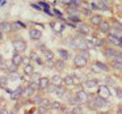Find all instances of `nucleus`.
I'll return each mask as SVG.
<instances>
[{"label": "nucleus", "mask_w": 122, "mask_h": 114, "mask_svg": "<svg viewBox=\"0 0 122 114\" xmlns=\"http://www.w3.org/2000/svg\"><path fill=\"white\" fill-rule=\"evenodd\" d=\"M92 8H93V9H96V11H97V9H98V5H96V4H92Z\"/></svg>", "instance_id": "09e8293b"}, {"label": "nucleus", "mask_w": 122, "mask_h": 114, "mask_svg": "<svg viewBox=\"0 0 122 114\" xmlns=\"http://www.w3.org/2000/svg\"><path fill=\"white\" fill-rule=\"evenodd\" d=\"M77 32L80 33V34H88V33L91 32V28L88 24H84V22H80L79 26H77Z\"/></svg>", "instance_id": "9d476101"}, {"label": "nucleus", "mask_w": 122, "mask_h": 114, "mask_svg": "<svg viewBox=\"0 0 122 114\" xmlns=\"http://www.w3.org/2000/svg\"><path fill=\"white\" fill-rule=\"evenodd\" d=\"M29 35H30V38L32 40H34V41H38L41 37H42V32H41L40 29H30L29 30Z\"/></svg>", "instance_id": "6e6552de"}, {"label": "nucleus", "mask_w": 122, "mask_h": 114, "mask_svg": "<svg viewBox=\"0 0 122 114\" xmlns=\"http://www.w3.org/2000/svg\"><path fill=\"white\" fill-rule=\"evenodd\" d=\"M96 64H97L98 67H100V69L102 72H108L109 71V66H106L105 63H101V62H96Z\"/></svg>", "instance_id": "bb28decb"}, {"label": "nucleus", "mask_w": 122, "mask_h": 114, "mask_svg": "<svg viewBox=\"0 0 122 114\" xmlns=\"http://www.w3.org/2000/svg\"><path fill=\"white\" fill-rule=\"evenodd\" d=\"M87 58H84L83 55H76L74 58V66L76 67V68H84L85 66H87Z\"/></svg>", "instance_id": "f03ea898"}, {"label": "nucleus", "mask_w": 122, "mask_h": 114, "mask_svg": "<svg viewBox=\"0 0 122 114\" xmlns=\"http://www.w3.org/2000/svg\"><path fill=\"white\" fill-rule=\"evenodd\" d=\"M119 111H121V113H122V106H121V109H119Z\"/></svg>", "instance_id": "864d4df0"}, {"label": "nucleus", "mask_w": 122, "mask_h": 114, "mask_svg": "<svg viewBox=\"0 0 122 114\" xmlns=\"http://www.w3.org/2000/svg\"><path fill=\"white\" fill-rule=\"evenodd\" d=\"M7 84H8V79L5 76H1L0 77V87L1 88H7Z\"/></svg>", "instance_id": "c85d7f7f"}, {"label": "nucleus", "mask_w": 122, "mask_h": 114, "mask_svg": "<svg viewBox=\"0 0 122 114\" xmlns=\"http://www.w3.org/2000/svg\"><path fill=\"white\" fill-rule=\"evenodd\" d=\"M101 22H102V17H101L100 15H92V16H91V25L98 26Z\"/></svg>", "instance_id": "f8f14e48"}, {"label": "nucleus", "mask_w": 122, "mask_h": 114, "mask_svg": "<svg viewBox=\"0 0 122 114\" xmlns=\"http://www.w3.org/2000/svg\"><path fill=\"white\" fill-rule=\"evenodd\" d=\"M67 102H68L70 105H80V102H79V100H77L76 94L68 96V97H67Z\"/></svg>", "instance_id": "412c9836"}, {"label": "nucleus", "mask_w": 122, "mask_h": 114, "mask_svg": "<svg viewBox=\"0 0 122 114\" xmlns=\"http://www.w3.org/2000/svg\"><path fill=\"white\" fill-rule=\"evenodd\" d=\"M80 11H81L84 15H87V16H89V15H91V11L88 8H83V9H80Z\"/></svg>", "instance_id": "c03bdc74"}, {"label": "nucleus", "mask_w": 122, "mask_h": 114, "mask_svg": "<svg viewBox=\"0 0 122 114\" xmlns=\"http://www.w3.org/2000/svg\"><path fill=\"white\" fill-rule=\"evenodd\" d=\"M63 83H64L66 85H74V84H77V81H76V76H74V75H67V76L63 79Z\"/></svg>", "instance_id": "2eb2a0df"}, {"label": "nucleus", "mask_w": 122, "mask_h": 114, "mask_svg": "<svg viewBox=\"0 0 122 114\" xmlns=\"http://www.w3.org/2000/svg\"><path fill=\"white\" fill-rule=\"evenodd\" d=\"M70 4L75 7H80L81 5V0H70Z\"/></svg>", "instance_id": "e433bc0d"}, {"label": "nucleus", "mask_w": 122, "mask_h": 114, "mask_svg": "<svg viewBox=\"0 0 122 114\" xmlns=\"http://www.w3.org/2000/svg\"><path fill=\"white\" fill-rule=\"evenodd\" d=\"M108 42L110 43V45H113V46H119V37H117L116 34H112V33H109V35H108Z\"/></svg>", "instance_id": "4468645a"}, {"label": "nucleus", "mask_w": 122, "mask_h": 114, "mask_svg": "<svg viewBox=\"0 0 122 114\" xmlns=\"http://www.w3.org/2000/svg\"><path fill=\"white\" fill-rule=\"evenodd\" d=\"M30 56H32L33 59H36V58H37V54H36V53H32V55H30Z\"/></svg>", "instance_id": "8fccbe9b"}, {"label": "nucleus", "mask_w": 122, "mask_h": 114, "mask_svg": "<svg viewBox=\"0 0 122 114\" xmlns=\"http://www.w3.org/2000/svg\"><path fill=\"white\" fill-rule=\"evenodd\" d=\"M33 101H34V104H40L41 105V102H42V97H41V96H36V97L33 98Z\"/></svg>", "instance_id": "ea45409f"}, {"label": "nucleus", "mask_w": 122, "mask_h": 114, "mask_svg": "<svg viewBox=\"0 0 122 114\" xmlns=\"http://www.w3.org/2000/svg\"><path fill=\"white\" fill-rule=\"evenodd\" d=\"M58 54H59V56H61L63 60H67V59L70 58V53L67 50H64V49H59L58 50Z\"/></svg>", "instance_id": "5701e85b"}, {"label": "nucleus", "mask_w": 122, "mask_h": 114, "mask_svg": "<svg viewBox=\"0 0 122 114\" xmlns=\"http://www.w3.org/2000/svg\"><path fill=\"white\" fill-rule=\"evenodd\" d=\"M49 106H50L51 109H59L61 108V104H59L58 101H50V105Z\"/></svg>", "instance_id": "72a5a7b5"}, {"label": "nucleus", "mask_w": 122, "mask_h": 114, "mask_svg": "<svg viewBox=\"0 0 122 114\" xmlns=\"http://www.w3.org/2000/svg\"><path fill=\"white\" fill-rule=\"evenodd\" d=\"M29 87L32 88L33 90H37V89H40V83H38V81H30L29 83Z\"/></svg>", "instance_id": "c756f323"}, {"label": "nucleus", "mask_w": 122, "mask_h": 114, "mask_svg": "<svg viewBox=\"0 0 122 114\" xmlns=\"http://www.w3.org/2000/svg\"><path fill=\"white\" fill-rule=\"evenodd\" d=\"M98 29H100L101 33H105V34H109V32H110V24H109L108 21H104L101 22L100 25H98Z\"/></svg>", "instance_id": "9b49d317"}, {"label": "nucleus", "mask_w": 122, "mask_h": 114, "mask_svg": "<svg viewBox=\"0 0 122 114\" xmlns=\"http://www.w3.org/2000/svg\"><path fill=\"white\" fill-rule=\"evenodd\" d=\"M51 28H53L55 32H63V29H64V25L63 24H61L59 21H56V22H53L51 24Z\"/></svg>", "instance_id": "4be33fe9"}, {"label": "nucleus", "mask_w": 122, "mask_h": 114, "mask_svg": "<svg viewBox=\"0 0 122 114\" xmlns=\"http://www.w3.org/2000/svg\"><path fill=\"white\" fill-rule=\"evenodd\" d=\"M72 111H74V113H81V111H83V109L80 108V106H75V108L72 109Z\"/></svg>", "instance_id": "79ce46f5"}, {"label": "nucleus", "mask_w": 122, "mask_h": 114, "mask_svg": "<svg viewBox=\"0 0 122 114\" xmlns=\"http://www.w3.org/2000/svg\"><path fill=\"white\" fill-rule=\"evenodd\" d=\"M38 83H40V89H47V87L51 84L49 77H40Z\"/></svg>", "instance_id": "ddd939ff"}, {"label": "nucleus", "mask_w": 122, "mask_h": 114, "mask_svg": "<svg viewBox=\"0 0 122 114\" xmlns=\"http://www.w3.org/2000/svg\"><path fill=\"white\" fill-rule=\"evenodd\" d=\"M24 72H25V75H33L34 74V68H33L32 64H26L24 68Z\"/></svg>", "instance_id": "b1692460"}, {"label": "nucleus", "mask_w": 122, "mask_h": 114, "mask_svg": "<svg viewBox=\"0 0 122 114\" xmlns=\"http://www.w3.org/2000/svg\"><path fill=\"white\" fill-rule=\"evenodd\" d=\"M43 55H45L46 59H51V60L54 58V53L51 50H47V49H43Z\"/></svg>", "instance_id": "393cba45"}, {"label": "nucleus", "mask_w": 122, "mask_h": 114, "mask_svg": "<svg viewBox=\"0 0 122 114\" xmlns=\"http://www.w3.org/2000/svg\"><path fill=\"white\" fill-rule=\"evenodd\" d=\"M22 63H24L25 66H26V64H29V58H25L24 60H22Z\"/></svg>", "instance_id": "49530a36"}, {"label": "nucleus", "mask_w": 122, "mask_h": 114, "mask_svg": "<svg viewBox=\"0 0 122 114\" xmlns=\"http://www.w3.org/2000/svg\"><path fill=\"white\" fill-rule=\"evenodd\" d=\"M116 55H117V50H114V49H112V47L105 49V56L106 58L113 59V58H116Z\"/></svg>", "instance_id": "dca6fc26"}, {"label": "nucleus", "mask_w": 122, "mask_h": 114, "mask_svg": "<svg viewBox=\"0 0 122 114\" xmlns=\"http://www.w3.org/2000/svg\"><path fill=\"white\" fill-rule=\"evenodd\" d=\"M98 8L102 9V11H109V7L104 3V0H100V1H98Z\"/></svg>", "instance_id": "7c9ffc66"}, {"label": "nucleus", "mask_w": 122, "mask_h": 114, "mask_svg": "<svg viewBox=\"0 0 122 114\" xmlns=\"http://www.w3.org/2000/svg\"><path fill=\"white\" fill-rule=\"evenodd\" d=\"M119 47L122 49V37H119Z\"/></svg>", "instance_id": "3c124183"}, {"label": "nucleus", "mask_w": 122, "mask_h": 114, "mask_svg": "<svg viewBox=\"0 0 122 114\" xmlns=\"http://www.w3.org/2000/svg\"><path fill=\"white\" fill-rule=\"evenodd\" d=\"M41 105L49 106V105H50V101H49V100H46V98H42V102H41Z\"/></svg>", "instance_id": "37998d69"}, {"label": "nucleus", "mask_w": 122, "mask_h": 114, "mask_svg": "<svg viewBox=\"0 0 122 114\" xmlns=\"http://www.w3.org/2000/svg\"><path fill=\"white\" fill-rule=\"evenodd\" d=\"M17 67H19V66H17V64H15L13 62H12V63L8 66V71L9 72H17Z\"/></svg>", "instance_id": "2f4dec72"}, {"label": "nucleus", "mask_w": 122, "mask_h": 114, "mask_svg": "<svg viewBox=\"0 0 122 114\" xmlns=\"http://www.w3.org/2000/svg\"><path fill=\"white\" fill-rule=\"evenodd\" d=\"M118 12H119V13L122 15V3H121V4H119V5H118Z\"/></svg>", "instance_id": "de8ad7c7"}, {"label": "nucleus", "mask_w": 122, "mask_h": 114, "mask_svg": "<svg viewBox=\"0 0 122 114\" xmlns=\"http://www.w3.org/2000/svg\"><path fill=\"white\" fill-rule=\"evenodd\" d=\"M50 83H51V84H54V85H61L62 83H63V79H62L59 75H54V76L50 79Z\"/></svg>", "instance_id": "aec40b11"}, {"label": "nucleus", "mask_w": 122, "mask_h": 114, "mask_svg": "<svg viewBox=\"0 0 122 114\" xmlns=\"http://www.w3.org/2000/svg\"><path fill=\"white\" fill-rule=\"evenodd\" d=\"M88 102H89V108L91 109H102V108H105V106H108L106 98L101 97V96H98V94L89 97Z\"/></svg>", "instance_id": "f257e3e1"}, {"label": "nucleus", "mask_w": 122, "mask_h": 114, "mask_svg": "<svg viewBox=\"0 0 122 114\" xmlns=\"http://www.w3.org/2000/svg\"><path fill=\"white\" fill-rule=\"evenodd\" d=\"M0 30H1V32H11L12 24L11 22H0Z\"/></svg>", "instance_id": "6ab92c4d"}, {"label": "nucleus", "mask_w": 122, "mask_h": 114, "mask_svg": "<svg viewBox=\"0 0 122 114\" xmlns=\"http://www.w3.org/2000/svg\"><path fill=\"white\" fill-rule=\"evenodd\" d=\"M105 81L108 83V84H113V79H110V77H105Z\"/></svg>", "instance_id": "a18cd8bd"}, {"label": "nucleus", "mask_w": 122, "mask_h": 114, "mask_svg": "<svg viewBox=\"0 0 122 114\" xmlns=\"http://www.w3.org/2000/svg\"><path fill=\"white\" fill-rule=\"evenodd\" d=\"M67 12H68V15H77V13H79V11H76V9H75V5H72V7H68V9H67Z\"/></svg>", "instance_id": "c9c22d12"}, {"label": "nucleus", "mask_w": 122, "mask_h": 114, "mask_svg": "<svg viewBox=\"0 0 122 114\" xmlns=\"http://www.w3.org/2000/svg\"><path fill=\"white\" fill-rule=\"evenodd\" d=\"M22 92H24V88H22V87H19L16 90H13V92H12L11 97L13 98V100H17V98H20V97L22 96Z\"/></svg>", "instance_id": "f3484780"}, {"label": "nucleus", "mask_w": 122, "mask_h": 114, "mask_svg": "<svg viewBox=\"0 0 122 114\" xmlns=\"http://www.w3.org/2000/svg\"><path fill=\"white\" fill-rule=\"evenodd\" d=\"M75 94H76V97H77L80 104H87L88 100H89V96H88V93L85 90H77Z\"/></svg>", "instance_id": "20e7f679"}, {"label": "nucleus", "mask_w": 122, "mask_h": 114, "mask_svg": "<svg viewBox=\"0 0 122 114\" xmlns=\"http://www.w3.org/2000/svg\"><path fill=\"white\" fill-rule=\"evenodd\" d=\"M113 28H114V29H117V30H121V32H122V24H119L117 20H113Z\"/></svg>", "instance_id": "f704fd0d"}, {"label": "nucleus", "mask_w": 122, "mask_h": 114, "mask_svg": "<svg viewBox=\"0 0 122 114\" xmlns=\"http://www.w3.org/2000/svg\"><path fill=\"white\" fill-rule=\"evenodd\" d=\"M0 106H1V104H0Z\"/></svg>", "instance_id": "6e6d98bb"}, {"label": "nucleus", "mask_w": 122, "mask_h": 114, "mask_svg": "<svg viewBox=\"0 0 122 114\" xmlns=\"http://www.w3.org/2000/svg\"><path fill=\"white\" fill-rule=\"evenodd\" d=\"M92 71L95 72V74H98V72H101V69H100V67H98L97 64L95 63V64L92 66Z\"/></svg>", "instance_id": "4c0bfd02"}, {"label": "nucleus", "mask_w": 122, "mask_h": 114, "mask_svg": "<svg viewBox=\"0 0 122 114\" xmlns=\"http://www.w3.org/2000/svg\"><path fill=\"white\" fill-rule=\"evenodd\" d=\"M110 66L113 67L114 69L122 72V59H119V58H113V59H112V62H110Z\"/></svg>", "instance_id": "423d86ee"}, {"label": "nucleus", "mask_w": 122, "mask_h": 114, "mask_svg": "<svg viewBox=\"0 0 122 114\" xmlns=\"http://www.w3.org/2000/svg\"><path fill=\"white\" fill-rule=\"evenodd\" d=\"M68 20L72 22H76V24H80V17L77 16V15H70Z\"/></svg>", "instance_id": "cd10ccee"}, {"label": "nucleus", "mask_w": 122, "mask_h": 114, "mask_svg": "<svg viewBox=\"0 0 122 114\" xmlns=\"http://www.w3.org/2000/svg\"><path fill=\"white\" fill-rule=\"evenodd\" d=\"M54 93H55L58 97H64V96H66V93H67V88L64 87V85H62V84L61 85H56Z\"/></svg>", "instance_id": "0eeeda50"}, {"label": "nucleus", "mask_w": 122, "mask_h": 114, "mask_svg": "<svg viewBox=\"0 0 122 114\" xmlns=\"http://www.w3.org/2000/svg\"><path fill=\"white\" fill-rule=\"evenodd\" d=\"M116 93H117V97L119 100H122V88H116Z\"/></svg>", "instance_id": "58836bf2"}, {"label": "nucleus", "mask_w": 122, "mask_h": 114, "mask_svg": "<svg viewBox=\"0 0 122 114\" xmlns=\"http://www.w3.org/2000/svg\"><path fill=\"white\" fill-rule=\"evenodd\" d=\"M54 67H55L58 71H62V69L64 68V62H63V59H62V60H56L55 63H54Z\"/></svg>", "instance_id": "a878e982"}, {"label": "nucleus", "mask_w": 122, "mask_h": 114, "mask_svg": "<svg viewBox=\"0 0 122 114\" xmlns=\"http://www.w3.org/2000/svg\"><path fill=\"white\" fill-rule=\"evenodd\" d=\"M13 47L17 53H24L26 50V43L22 40H16V41H13Z\"/></svg>", "instance_id": "7ed1b4c3"}, {"label": "nucleus", "mask_w": 122, "mask_h": 114, "mask_svg": "<svg viewBox=\"0 0 122 114\" xmlns=\"http://www.w3.org/2000/svg\"><path fill=\"white\" fill-rule=\"evenodd\" d=\"M84 87L87 88V89H93V88L98 87V80L96 79H88L84 81Z\"/></svg>", "instance_id": "1a4fd4ad"}, {"label": "nucleus", "mask_w": 122, "mask_h": 114, "mask_svg": "<svg viewBox=\"0 0 122 114\" xmlns=\"http://www.w3.org/2000/svg\"><path fill=\"white\" fill-rule=\"evenodd\" d=\"M0 62H1V55H0Z\"/></svg>", "instance_id": "5fc2aeb1"}, {"label": "nucleus", "mask_w": 122, "mask_h": 114, "mask_svg": "<svg viewBox=\"0 0 122 114\" xmlns=\"http://www.w3.org/2000/svg\"><path fill=\"white\" fill-rule=\"evenodd\" d=\"M38 111H40V113H46V111H47V108H46L45 105H41L40 108H38Z\"/></svg>", "instance_id": "a19ab883"}, {"label": "nucleus", "mask_w": 122, "mask_h": 114, "mask_svg": "<svg viewBox=\"0 0 122 114\" xmlns=\"http://www.w3.org/2000/svg\"><path fill=\"white\" fill-rule=\"evenodd\" d=\"M1 33H3V32H1V30H0V40H1V38H3V34H1Z\"/></svg>", "instance_id": "603ef678"}, {"label": "nucleus", "mask_w": 122, "mask_h": 114, "mask_svg": "<svg viewBox=\"0 0 122 114\" xmlns=\"http://www.w3.org/2000/svg\"><path fill=\"white\" fill-rule=\"evenodd\" d=\"M110 90H109V87H106V85H101L100 88H98V96H101V97L106 98L108 100L109 97H110Z\"/></svg>", "instance_id": "39448f33"}, {"label": "nucleus", "mask_w": 122, "mask_h": 114, "mask_svg": "<svg viewBox=\"0 0 122 114\" xmlns=\"http://www.w3.org/2000/svg\"><path fill=\"white\" fill-rule=\"evenodd\" d=\"M80 55H83L84 58H87V59H88V58L91 56V53L87 50V49H81V50H80Z\"/></svg>", "instance_id": "473e14b6"}, {"label": "nucleus", "mask_w": 122, "mask_h": 114, "mask_svg": "<svg viewBox=\"0 0 122 114\" xmlns=\"http://www.w3.org/2000/svg\"><path fill=\"white\" fill-rule=\"evenodd\" d=\"M22 60H24V58L21 56V54H20V53L15 54V55L12 56V62H13L15 64H17V66H20V64L22 63Z\"/></svg>", "instance_id": "a211bd4d"}]
</instances>
